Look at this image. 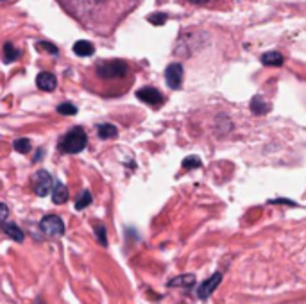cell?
I'll use <instances>...</instances> for the list:
<instances>
[{
  "instance_id": "obj_8",
  "label": "cell",
  "mask_w": 306,
  "mask_h": 304,
  "mask_svg": "<svg viewBox=\"0 0 306 304\" xmlns=\"http://www.w3.org/2000/svg\"><path fill=\"white\" fill-rule=\"evenodd\" d=\"M136 97L142 100V102L149 104V106H161L165 102L163 93L159 91L158 88H153V86H143L136 91Z\"/></svg>"
},
{
  "instance_id": "obj_21",
  "label": "cell",
  "mask_w": 306,
  "mask_h": 304,
  "mask_svg": "<svg viewBox=\"0 0 306 304\" xmlns=\"http://www.w3.org/2000/svg\"><path fill=\"white\" fill-rule=\"evenodd\" d=\"M13 149L18 154H29L32 151V143H31L29 138H16L15 142H13Z\"/></svg>"
},
{
  "instance_id": "obj_7",
  "label": "cell",
  "mask_w": 306,
  "mask_h": 304,
  "mask_svg": "<svg viewBox=\"0 0 306 304\" xmlns=\"http://www.w3.org/2000/svg\"><path fill=\"white\" fill-rule=\"evenodd\" d=\"M183 77H184V70L181 63H170L167 68H165V81H167V86L170 90L181 88Z\"/></svg>"
},
{
  "instance_id": "obj_6",
  "label": "cell",
  "mask_w": 306,
  "mask_h": 304,
  "mask_svg": "<svg viewBox=\"0 0 306 304\" xmlns=\"http://www.w3.org/2000/svg\"><path fill=\"white\" fill-rule=\"evenodd\" d=\"M186 7H203L212 11H227L231 7V0H178Z\"/></svg>"
},
{
  "instance_id": "obj_1",
  "label": "cell",
  "mask_w": 306,
  "mask_h": 304,
  "mask_svg": "<svg viewBox=\"0 0 306 304\" xmlns=\"http://www.w3.org/2000/svg\"><path fill=\"white\" fill-rule=\"evenodd\" d=\"M83 27L108 34L142 0H60Z\"/></svg>"
},
{
  "instance_id": "obj_9",
  "label": "cell",
  "mask_w": 306,
  "mask_h": 304,
  "mask_svg": "<svg viewBox=\"0 0 306 304\" xmlns=\"http://www.w3.org/2000/svg\"><path fill=\"white\" fill-rule=\"evenodd\" d=\"M220 281H222V272H215L212 277H208L204 283H201V286L197 288V297L201 301H206L210 295L217 290V286L220 285Z\"/></svg>"
},
{
  "instance_id": "obj_28",
  "label": "cell",
  "mask_w": 306,
  "mask_h": 304,
  "mask_svg": "<svg viewBox=\"0 0 306 304\" xmlns=\"http://www.w3.org/2000/svg\"><path fill=\"white\" fill-rule=\"evenodd\" d=\"M43 154H45L43 149H38V151H36V154L32 156V163H38V161H40V157H43Z\"/></svg>"
},
{
  "instance_id": "obj_27",
  "label": "cell",
  "mask_w": 306,
  "mask_h": 304,
  "mask_svg": "<svg viewBox=\"0 0 306 304\" xmlns=\"http://www.w3.org/2000/svg\"><path fill=\"white\" fill-rule=\"evenodd\" d=\"M269 204H286V206H297V202L290 201V199H274V201H269Z\"/></svg>"
},
{
  "instance_id": "obj_10",
  "label": "cell",
  "mask_w": 306,
  "mask_h": 304,
  "mask_svg": "<svg viewBox=\"0 0 306 304\" xmlns=\"http://www.w3.org/2000/svg\"><path fill=\"white\" fill-rule=\"evenodd\" d=\"M36 86L41 90V91H54L58 88V79L52 72H40V74L36 75Z\"/></svg>"
},
{
  "instance_id": "obj_29",
  "label": "cell",
  "mask_w": 306,
  "mask_h": 304,
  "mask_svg": "<svg viewBox=\"0 0 306 304\" xmlns=\"http://www.w3.org/2000/svg\"><path fill=\"white\" fill-rule=\"evenodd\" d=\"M32 304H45V301H43V299H36Z\"/></svg>"
},
{
  "instance_id": "obj_18",
  "label": "cell",
  "mask_w": 306,
  "mask_h": 304,
  "mask_svg": "<svg viewBox=\"0 0 306 304\" xmlns=\"http://www.w3.org/2000/svg\"><path fill=\"white\" fill-rule=\"evenodd\" d=\"M260 61H262L265 66H281V64L285 63V58H283L279 52H276V50H269V52L262 54Z\"/></svg>"
},
{
  "instance_id": "obj_30",
  "label": "cell",
  "mask_w": 306,
  "mask_h": 304,
  "mask_svg": "<svg viewBox=\"0 0 306 304\" xmlns=\"http://www.w3.org/2000/svg\"><path fill=\"white\" fill-rule=\"evenodd\" d=\"M0 2H7V0H0Z\"/></svg>"
},
{
  "instance_id": "obj_19",
  "label": "cell",
  "mask_w": 306,
  "mask_h": 304,
  "mask_svg": "<svg viewBox=\"0 0 306 304\" xmlns=\"http://www.w3.org/2000/svg\"><path fill=\"white\" fill-rule=\"evenodd\" d=\"M34 47L38 52H45V54H50V56L60 54V49H58L52 41H47V39H38V41L34 43Z\"/></svg>"
},
{
  "instance_id": "obj_26",
  "label": "cell",
  "mask_w": 306,
  "mask_h": 304,
  "mask_svg": "<svg viewBox=\"0 0 306 304\" xmlns=\"http://www.w3.org/2000/svg\"><path fill=\"white\" fill-rule=\"evenodd\" d=\"M7 218H9V208L5 202H0V224L7 222Z\"/></svg>"
},
{
  "instance_id": "obj_4",
  "label": "cell",
  "mask_w": 306,
  "mask_h": 304,
  "mask_svg": "<svg viewBox=\"0 0 306 304\" xmlns=\"http://www.w3.org/2000/svg\"><path fill=\"white\" fill-rule=\"evenodd\" d=\"M31 184H32V190L38 197H47L52 191V186H54V179L50 176L47 170H38L34 172V176L31 179Z\"/></svg>"
},
{
  "instance_id": "obj_12",
  "label": "cell",
  "mask_w": 306,
  "mask_h": 304,
  "mask_svg": "<svg viewBox=\"0 0 306 304\" xmlns=\"http://www.w3.org/2000/svg\"><path fill=\"white\" fill-rule=\"evenodd\" d=\"M72 52H74L77 58H90V56L95 54V45L88 39H79L75 41L74 47H72Z\"/></svg>"
},
{
  "instance_id": "obj_16",
  "label": "cell",
  "mask_w": 306,
  "mask_h": 304,
  "mask_svg": "<svg viewBox=\"0 0 306 304\" xmlns=\"http://www.w3.org/2000/svg\"><path fill=\"white\" fill-rule=\"evenodd\" d=\"M249 108H251L252 115H265L271 111V104L267 102L262 95H254L251 104H249Z\"/></svg>"
},
{
  "instance_id": "obj_14",
  "label": "cell",
  "mask_w": 306,
  "mask_h": 304,
  "mask_svg": "<svg viewBox=\"0 0 306 304\" xmlns=\"http://www.w3.org/2000/svg\"><path fill=\"white\" fill-rule=\"evenodd\" d=\"M50 195H52V202L54 204H64V202L68 201V188L64 186V182L54 181V186H52Z\"/></svg>"
},
{
  "instance_id": "obj_13",
  "label": "cell",
  "mask_w": 306,
  "mask_h": 304,
  "mask_svg": "<svg viewBox=\"0 0 306 304\" xmlns=\"http://www.w3.org/2000/svg\"><path fill=\"white\" fill-rule=\"evenodd\" d=\"M195 281L197 279L193 274H181L178 277H172L167 285L168 288H192V286H195Z\"/></svg>"
},
{
  "instance_id": "obj_25",
  "label": "cell",
  "mask_w": 306,
  "mask_h": 304,
  "mask_svg": "<svg viewBox=\"0 0 306 304\" xmlns=\"http://www.w3.org/2000/svg\"><path fill=\"white\" fill-rule=\"evenodd\" d=\"M203 165L201 163V159H199L197 156H188L184 157V161H183V168H186V170H190V168H199Z\"/></svg>"
},
{
  "instance_id": "obj_11",
  "label": "cell",
  "mask_w": 306,
  "mask_h": 304,
  "mask_svg": "<svg viewBox=\"0 0 306 304\" xmlns=\"http://www.w3.org/2000/svg\"><path fill=\"white\" fill-rule=\"evenodd\" d=\"M0 231H4L5 235L9 236L13 242H18V243H22V242L25 240V231H22L20 226H16L15 222H2L0 224Z\"/></svg>"
},
{
  "instance_id": "obj_23",
  "label": "cell",
  "mask_w": 306,
  "mask_h": 304,
  "mask_svg": "<svg viewBox=\"0 0 306 304\" xmlns=\"http://www.w3.org/2000/svg\"><path fill=\"white\" fill-rule=\"evenodd\" d=\"M95 238L102 247H108V235H106V226L104 224H97L95 226Z\"/></svg>"
},
{
  "instance_id": "obj_2",
  "label": "cell",
  "mask_w": 306,
  "mask_h": 304,
  "mask_svg": "<svg viewBox=\"0 0 306 304\" xmlns=\"http://www.w3.org/2000/svg\"><path fill=\"white\" fill-rule=\"evenodd\" d=\"M93 77L106 84L127 83L131 77V64L123 59H100L93 64Z\"/></svg>"
},
{
  "instance_id": "obj_24",
  "label": "cell",
  "mask_w": 306,
  "mask_h": 304,
  "mask_svg": "<svg viewBox=\"0 0 306 304\" xmlns=\"http://www.w3.org/2000/svg\"><path fill=\"white\" fill-rule=\"evenodd\" d=\"M168 20V16L165 13H153L147 16V22L153 25H165V22Z\"/></svg>"
},
{
  "instance_id": "obj_3",
  "label": "cell",
  "mask_w": 306,
  "mask_h": 304,
  "mask_svg": "<svg viewBox=\"0 0 306 304\" xmlns=\"http://www.w3.org/2000/svg\"><path fill=\"white\" fill-rule=\"evenodd\" d=\"M88 145V134L84 131V127L75 125V127L68 129L58 142V151L61 154H79L86 149Z\"/></svg>"
},
{
  "instance_id": "obj_20",
  "label": "cell",
  "mask_w": 306,
  "mask_h": 304,
  "mask_svg": "<svg viewBox=\"0 0 306 304\" xmlns=\"http://www.w3.org/2000/svg\"><path fill=\"white\" fill-rule=\"evenodd\" d=\"M93 202V195H92V191L90 190H83L79 193V197L75 199V210L77 211H83L90 206Z\"/></svg>"
},
{
  "instance_id": "obj_22",
  "label": "cell",
  "mask_w": 306,
  "mask_h": 304,
  "mask_svg": "<svg viewBox=\"0 0 306 304\" xmlns=\"http://www.w3.org/2000/svg\"><path fill=\"white\" fill-rule=\"evenodd\" d=\"M56 111L60 115H64V117H74V115H77V106H74L72 102H61L58 108H56Z\"/></svg>"
},
{
  "instance_id": "obj_15",
  "label": "cell",
  "mask_w": 306,
  "mask_h": 304,
  "mask_svg": "<svg viewBox=\"0 0 306 304\" xmlns=\"http://www.w3.org/2000/svg\"><path fill=\"white\" fill-rule=\"evenodd\" d=\"M20 56H22V52L13 45V41H5L4 47H2V61H4L5 64H11V63H15V61H18Z\"/></svg>"
},
{
  "instance_id": "obj_17",
  "label": "cell",
  "mask_w": 306,
  "mask_h": 304,
  "mask_svg": "<svg viewBox=\"0 0 306 304\" xmlns=\"http://www.w3.org/2000/svg\"><path fill=\"white\" fill-rule=\"evenodd\" d=\"M97 136L100 140H113L119 136V129L113 123H99L97 125Z\"/></svg>"
},
{
  "instance_id": "obj_5",
  "label": "cell",
  "mask_w": 306,
  "mask_h": 304,
  "mask_svg": "<svg viewBox=\"0 0 306 304\" xmlns=\"http://www.w3.org/2000/svg\"><path fill=\"white\" fill-rule=\"evenodd\" d=\"M40 231L45 236L56 238V236L64 235V222L58 215H47L40 220Z\"/></svg>"
}]
</instances>
